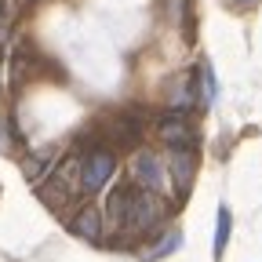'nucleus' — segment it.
I'll list each match as a JSON object with an SVG mask.
<instances>
[{"label":"nucleus","instance_id":"obj_1","mask_svg":"<svg viewBox=\"0 0 262 262\" xmlns=\"http://www.w3.org/2000/svg\"><path fill=\"white\" fill-rule=\"evenodd\" d=\"M110 226L120 229L127 237H139V233H149V229L160 226L164 219V204L160 196L149 193V189H139L135 182H120L113 193H110Z\"/></svg>","mask_w":262,"mask_h":262},{"label":"nucleus","instance_id":"obj_2","mask_svg":"<svg viewBox=\"0 0 262 262\" xmlns=\"http://www.w3.org/2000/svg\"><path fill=\"white\" fill-rule=\"evenodd\" d=\"M77 189H80V160L77 157H70L66 164H55V171H48V182H40V196L51 208L70 204Z\"/></svg>","mask_w":262,"mask_h":262},{"label":"nucleus","instance_id":"obj_3","mask_svg":"<svg viewBox=\"0 0 262 262\" xmlns=\"http://www.w3.org/2000/svg\"><path fill=\"white\" fill-rule=\"evenodd\" d=\"M113 171H117V157L110 153V149H91L88 157H80V189L84 193H98L110 179H113Z\"/></svg>","mask_w":262,"mask_h":262},{"label":"nucleus","instance_id":"obj_4","mask_svg":"<svg viewBox=\"0 0 262 262\" xmlns=\"http://www.w3.org/2000/svg\"><path fill=\"white\" fill-rule=\"evenodd\" d=\"M131 175H135V186L139 189H149V193H160L164 189V164L149 149L135 153V168H131Z\"/></svg>","mask_w":262,"mask_h":262},{"label":"nucleus","instance_id":"obj_5","mask_svg":"<svg viewBox=\"0 0 262 262\" xmlns=\"http://www.w3.org/2000/svg\"><path fill=\"white\" fill-rule=\"evenodd\" d=\"M193 175H196V149H193V146L171 149V179H175V193H179V196L189 193Z\"/></svg>","mask_w":262,"mask_h":262},{"label":"nucleus","instance_id":"obj_6","mask_svg":"<svg viewBox=\"0 0 262 262\" xmlns=\"http://www.w3.org/2000/svg\"><path fill=\"white\" fill-rule=\"evenodd\" d=\"M157 135L168 142L171 149H186V146H193V127L182 120V113H171V117H164L160 124H157Z\"/></svg>","mask_w":262,"mask_h":262},{"label":"nucleus","instance_id":"obj_7","mask_svg":"<svg viewBox=\"0 0 262 262\" xmlns=\"http://www.w3.org/2000/svg\"><path fill=\"white\" fill-rule=\"evenodd\" d=\"M70 229H73L77 237H84V241H98V237H102V211H98L95 204H84L70 219Z\"/></svg>","mask_w":262,"mask_h":262},{"label":"nucleus","instance_id":"obj_8","mask_svg":"<svg viewBox=\"0 0 262 262\" xmlns=\"http://www.w3.org/2000/svg\"><path fill=\"white\" fill-rule=\"evenodd\" d=\"M55 160V149H40V153H29L26 160H22V171H26V179L29 182H44L48 179V164Z\"/></svg>","mask_w":262,"mask_h":262},{"label":"nucleus","instance_id":"obj_9","mask_svg":"<svg viewBox=\"0 0 262 262\" xmlns=\"http://www.w3.org/2000/svg\"><path fill=\"white\" fill-rule=\"evenodd\" d=\"M196 80H201V84H196V98H201V102L204 106H211L215 102V70H211V62H201V66H196Z\"/></svg>","mask_w":262,"mask_h":262},{"label":"nucleus","instance_id":"obj_10","mask_svg":"<svg viewBox=\"0 0 262 262\" xmlns=\"http://www.w3.org/2000/svg\"><path fill=\"white\" fill-rule=\"evenodd\" d=\"M182 248V233L179 229H171V233H164L153 248H146V258H164V255H171V251H179Z\"/></svg>","mask_w":262,"mask_h":262},{"label":"nucleus","instance_id":"obj_11","mask_svg":"<svg viewBox=\"0 0 262 262\" xmlns=\"http://www.w3.org/2000/svg\"><path fill=\"white\" fill-rule=\"evenodd\" d=\"M226 241H229V211L219 208V229H215V258H222L226 251Z\"/></svg>","mask_w":262,"mask_h":262},{"label":"nucleus","instance_id":"obj_12","mask_svg":"<svg viewBox=\"0 0 262 262\" xmlns=\"http://www.w3.org/2000/svg\"><path fill=\"white\" fill-rule=\"evenodd\" d=\"M193 88H189V77H182L179 80V91H171V102H175V110H186L189 102H193V95H189Z\"/></svg>","mask_w":262,"mask_h":262},{"label":"nucleus","instance_id":"obj_13","mask_svg":"<svg viewBox=\"0 0 262 262\" xmlns=\"http://www.w3.org/2000/svg\"><path fill=\"white\" fill-rule=\"evenodd\" d=\"M22 8H26V0H4V8H0V22H4V26L15 22V15H18Z\"/></svg>","mask_w":262,"mask_h":262},{"label":"nucleus","instance_id":"obj_14","mask_svg":"<svg viewBox=\"0 0 262 262\" xmlns=\"http://www.w3.org/2000/svg\"><path fill=\"white\" fill-rule=\"evenodd\" d=\"M241 4H255V0H241Z\"/></svg>","mask_w":262,"mask_h":262}]
</instances>
